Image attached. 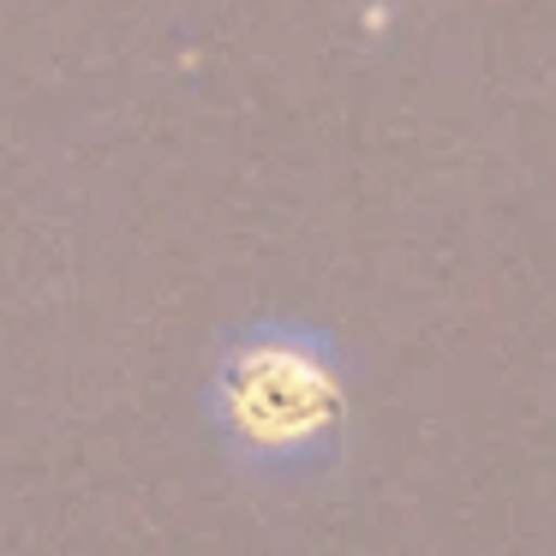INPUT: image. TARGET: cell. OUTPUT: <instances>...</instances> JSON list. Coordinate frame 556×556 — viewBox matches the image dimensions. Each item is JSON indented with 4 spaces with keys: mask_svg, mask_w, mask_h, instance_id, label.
Wrapping results in <instances>:
<instances>
[{
    "mask_svg": "<svg viewBox=\"0 0 556 556\" xmlns=\"http://www.w3.org/2000/svg\"><path fill=\"white\" fill-rule=\"evenodd\" d=\"M348 383L317 341L257 336L222 365V419L252 455L300 460L341 431Z\"/></svg>",
    "mask_w": 556,
    "mask_h": 556,
    "instance_id": "obj_1",
    "label": "cell"
}]
</instances>
